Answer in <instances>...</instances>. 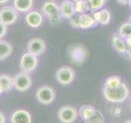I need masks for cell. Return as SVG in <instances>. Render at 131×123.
I'll use <instances>...</instances> for the list:
<instances>
[{
  "label": "cell",
  "instance_id": "obj_18",
  "mask_svg": "<svg viewBox=\"0 0 131 123\" xmlns=\"http://www.w3.org/2000/svg\"><path fill=\"white\" fill-rule=\"evenodd\" d=\"M12 51L13 48L9 42L0 39V61L7 59L12 54Z\"/></svg>",
  "mask_w": 131,
  "mask_h": 123
},
{
  "label": "cell",
  "instance_id": "obj_3",
  "mask_svg": "<svg viewBox=\"0 0 131 123\" xmlns=\"http://www.w3.org/2000/svg\"><path fill=\"white\" fill-rule=\"evenodd\" d=\"M42 11L45 16L48 17L49 22L57 25L61 22V16L59 12V5L53 0H48L43 5Z\"/></svg>",
  "mask_w": 131,
  "mask_h": 123
},
{
  "label": "cell",
  "instance_id": "obj_36",
  "mask_svg": "<svg viewBox=\"0 0 131 123\" xmlns=\"http://www.w3.org/2000/svg\"><path fill=\"white\" fill-rule=\"evenodd\" d=\"M130 110H131V102H130Z\"/></svg>",
  "mask_w": 131,
  "mask_h": 123
},
{
  "label": "cell",
  "instance_id": "obj_19",
  "mask_svg": "<svg viewBox=\"0 0 131 123\" xmlns=\"http://www.w3.org/2000/svg\"><path fill=\"white\" fill-rule=\"evenodd\" d=\"M96 110L97 109L91 104H84L80 108L78 114H79L80 117L85 121L93 116L94 112H96Z\"/></svg>",
  "mask_w": 131,
  "mask_h": 123
},
{
  "label": "cell",
  "instance_id": "obj_9",
  "mask_svg": "<svg viewBox=\"0 0 131 123\" xmlns=\"http://www.w3.org/2000/svg\"><path fill=\"white\" fill-rule=\"evenodd\" d=\"M37 65H38L37 57L30 53H24L20 61V68L21 71L28 74L35 71Z\"/></svg>",
  "mask_w": 131,
  "mask_h": 123
},
{
  "label": "cell",
  "instance_id": "obj_17",
  "mask_svg": "<svg viewBox=\"0 0 131 123\" xmlns=\"http://www.w3.org/2000/svg\"><path fill=\"white\" fill-rule=\"evenodd\" d=\"M33 5L34 0H13V6L17 12H27L31 9Z\"/></svg>",
  "mask_w": 131,
  "mask_h": 123
},
{
  "label": "cell",
  "instance_id": "obj_28",
  "mask_svg": "<svg viewBox=\"0 0 131 123\" xmlns=\"http://www.w3.org/2000/svg\"><path fill=\"white\" fill-rule=\"evenodd\" d=\"M0 123H6L5 116L2 112H0Z\"/></svg>",
  "mask_w": 131,
  "mask_h": 123
},
{
  "label": "cell",
  "instance_id": "obj_26",
  "mask_svg": "<svg viewBox=\"0 0 131 123\" xmlns=\"http://www.w3.org/2000/svg\"><path fill=\"white\" fill-rule=\"evenodd\" d=\"M7 32V26L6 25L3 24L2 22H0V39H3L6 35Z\"/></svg>",
  "mask_w": 131,
  "mask_h": 123
},
{
  "label": "cell",
  "instance_id": "obj_33",
  "mask_svg": "<svg viewBox=\"0 0 131 123\" xmlns=\"http://www.w3.org/2000/svg\"><path fill=\"white\" fill-rule=\"evenodd\" d=\"M129 7H130V9H131V0H129Z\"/></svg>",
  "mask_w": 131,
  "mask_h": 123
},
{
  "label": "cell",
  "instance_id": "obj_32",
  "mask_svg": "<svg viewBox=\"0 0 131 123\" xmlns=\"http://www.w3.org/2000/svg\"><path fill=\"white\" fill-rule=\"evenodd\" d=\"M125 123H131V119H129V120H127L126 121H125Z\"/></svg>",
  "mask_w": 131,
  "mask_h": 123
},
{
  "label": "cell",
  "instance_id": "obj_29",
  "mask_svg": "<svg viewBox=\"0 0 131 123\" xmlns=\"http://www.w3.org/2000/svg\"><path fill=\"white\" fill-rule=\"evenodd\" d=\"M116 2L118 3L121 4V5H125V4H128L129 0H116Z\"/></svg>",
  "mask_w": 131,
  "mask_h": 123
},
{
  "label": "cell",
  "instance_id": "obj_5",
  "mask_svg": "<svg viewBox=\"0 0 131 123\" xmlns=\"http://www.w3.org/2000/svg\"><path fill=\"white\" fill-rule=\"evenodd\" d=\"M55 77L57 81L62 85L71 84L75 78V72L74 69L68 66H62L57 70Z\"/></svg>",
  "mask_w": 131,
  "mask_h": 123
},
{
  "label": "cell",
  "instance_id": "obj_21",
  "mask_svg": "<svg viewBox=\"0 0 131 123\" xmlns=\"http://www.w3.org/2000/svg\"><path fill=\"white\" fill-rule=\"evenodd\" d=\"M75 7L76 13L78 14L87 13L89 11H90V7L87 0H79V1L75 2Z\"/></svg>",
  "mask_w": 131,
  "mask_h": 123
},
{
  "label": "cell",
  "instance_id": "obj_6",
  "mask_svg": "<svg viewBox=\"0 0 131 123\" xmlns=\"http://www.w3.org/2000/svg\"><path fill=\"white\" fill-rule=\"evenodd\" d=\"M56 92L54 89L48 85H43L36 91V98L40 104L48 105L55 100Z\"/></svg>",
  "mask_w": 131,
  "mask_h": 123
},
{
  "label": "cell",
  "instance_id": "obj_24",
  "mask_svg": "<svg viewBox=\"0 0 131 123\" xmlns=\"http://www.w3.org/2000/svg\"><path fill=\"white\" fill-rule=\"evenodd\" d=\"M91 11H98L104 7L106 0H87Z\"/></svg>",
  "mask_w": 131,
  "mask_h": 123
},
{
  "label": "cell",
  "instance_id": "obj_37",
  "mask_svg": "<svg viewBox=\"0 0 131 123\" xmlns=\"http://www.w3.org/2000/svg\"><path fill=\"white\" fill-rule=\"evenodd\" d=\"M0 94H2V93H1V90H0Z\"/></svg>",
  "mask_w": 131,
  "mask_h": 123
},
{
  "label": "cell",
  "instance_id": "obj_15",
  "mask_svg": "<svg viewBox=\"0 0 131 123\" xmlns=\"http://www.w3.org/2000/svg\"><path fill=\"white\" fill-rule=\"evenodd\" d=\"M112 45L120 53H126L127 46L125 44V39H123L118 34H115L112 37Z\"/></svg>",
  "mask_w": 131,
  "mask_h": 123
},
{
  "label": "cell",
  "instance_id": "obj_12",
  "mask_svg": "<svg viewBox=\"0 0 131 123\" xmlns=\"http://www.w3.org/2000/svg\"><path fill=\"white\" fill-rule=\"evenodd\" d=\"M59 12L61 17L70 20L76 14L75 3L71 0H63L59 4Z\"/></svg>",
  "mask_w": 131,
  "mask_h": 123
},
{
  "label": "cell",
  "instance_id": "obj_16",
  "mask_svg": "<svg viewBox=\"0 0 131 123\" xmlns=\"http://www.w3.org/2000/svg\"><path fill=\"white\" fill-rule=\"evenodd\" d=\"M13 86V78L7 75L0 76V90L2 94L10 92Z\"/></svg>",
  "mask_w": 131,
  "mask_h": 123
},
{
  "label": "cell",
  "instance_id": "obj_34",
  "mask_svg": "<svg viewBox=\"0 0 131 123\" xmlns=\"http://www.w3.org/2000/svg\"><path fill=\"white\" fill-rule=\"evenodd\" d=\"M71 1H72V2H74V3H75V2H77V1H79V0H71Z\"/></svg>",
  "mask_w": 131,
  "mask_h": 123
},
{
  "label": "cell",
  "instance_id": "obj_11",
  "mask_svg": "<svg viewBox=\"0 0 131 123\" xmlns=\"http://www.w3.org/2000/svg\"><path fill=\"white\" fill-rule=\"evenodd\" d=\"M46 44L40 38H33L29 40L27 44L28 53L36 57L42 55L46 51Z\"/></svg>",
  "mask_w": 131,
  "mask_h": 123
},
{
  "label": "cell",
  "instance_id": "obj_30",
  "mask_svg": "<svg viewBox=\"0 0 131 123\" xmlns=\"http://www.w3.org/2000/svg\"><path fill=\"white\" fill-rule=\"evenodd\" d=\"M127 55H128L130 58H131V48H127V51H126Z\"/></svg>",
  "mask_w": 131,
  "mask_h": 123
},
{
  "label": "cell",
  "instance_id": "obj_8",
  "mask_svg": "<svg viewBox=\"0 0 131 123\" xmlns=\"http://www.w3.org/2000/svg\"><path fill=\"white\" fill-rule=\"evenodd\" d=\"M18 19V12L15 7L10 6L3 7L0 9V22L7 26L13 25Z\"/></svg>",
  "mask_w": 131,
  "mask_h": 123
},
{
  "label": "cell",
  "instance_id": "obj_10",
  "mask_svg": "<svg viewBox=\"0 0 131 123\" xmlns=\"http://www.w3.org/2000/svg\"><path fill=\"white\" fill-rule=\"evenodd\" d=\"M78 117V111L71 106H63L58 111V118L61 123H73Z\"/></svg>",
  "mask_w": 131,
  "mask_h": 123
},
{
  "label": "cell",
  "instance_id": "obj_1",
  "mask_svg": "<svg viewBox=\"0 0 131 123\" xmlns=\"http://www.w3.org/2000/svg\"><path fill=\"white\" fill-rule=\"evenodd\" d=\"M103 97L106 101L113 104H121L126 101L129 95V89L124 82L114 89H102Z\"/></svg>",
  "mask_w": 131,
  "mask_h": 123
},
{
  "label": "cell",
  "instance_id": "obj_2",
  "mask_svg": "<svg viewBox=\"0 0 131 123\" xmlns=\"http://www.w3.org/2000/svg\"><path fill=\"white\" fill-rule=\"evenodd\" d=\"M67 56L72 64L75 66H81L88 58L89 50L84 44H75L68 48Z\"/></svg>",
  "mask_w": 131,
  "mask_h": 123
},
{
  "label": "cell",
  "instance_id": "obj_4",
  "mask_svg": "<svg viewBox=\"0 0 131 123\" xmlns=\"http://www.w3.org/2000/svg\"><path fill=\"white\" fill-rule=\"evenodd\" d=\"M71 26L75 29H89L94 27L97 25L92 15L88 13H83L75 15L70 19Z\"/></svg>",
  "mask_w": 131,
  "mask_h": 123
},
{
  "label": "cell",
  "instance_id": "obj_25",
  "mask_svg": "<svg viewBox=\"0 0 131 123\" xmlns=\"http://www.w3.org/2000/svg\"><path fill=\"white\" fill-rule=\"evenodd\" d=\"M85 123H105V120L102 113L100 111L96 110L93 116L87 121H85Z\"/></svg>",
  "mask_w": 131,
  "mask_h": 123
},
{
  "label": "cell",
  "instance_id": "obj_35",
  "mask_svg": "<svg viewBox=\"0 0 131 123\" xmlns=\"http://www.w3.org/2000/svg\"><path fill=\"white\" fill-rule=\"evenodd\" d=\"M129 20H130V22H131V14H130V16H129Z\"/></svg>",
  "mask_w": 131,
  "mask_h": 123
},
{
  "label": "cell",
  "instance_id": "obj_31",
  "mask_svg": "<svg viewBox=\"0 0 131 123\" xmlns=\"http://www.w3.org/2000/svg\"><path fill=\"white\" fill-rule=\"evenodd\" d=\"M9 0H0V4H3V3H7Z\"/></svg>",
  "mask_w": 131,
  "mask_h": 123
},
{
  "label": "cell",
  "instance_id": "obj_7",
  "mask_svg": "<svg viewBox=\"0 0 131 123\" xmlns=\"http://www.w3.org/2000/svg\"><path fill=\"white\" fill-rule=\"evenodd\" d=\"M14 87L20 92H25L30 88L32 85V79L30 76L26 72H19L13 77Z\"/></svg>",
  "mask_w": 131,
  "mask_h": 123
},
{
  "label": "cell",
  "instance_id": "obj_20",
  "mask_svg": "<svg viewBox=\"0 0 131 123\" xmlns=\"http://www.w3.org/2000/svg\"><path fill=\"white\" fill-rule=\"evenodd\" d=\"M122 83L121 79L118 76H111L105 80L103 89H114L118 87Z\"/></svg>",
  "mask_w": 131,
  "mask_h": 123
},
{
  "label": "cell",
  "instance_id": "obj_27",
  "mask_svg": "<svg viewBox=\"0 0 131 123\" xmlns=\"http://www.w3.org/2000/svg\"><path fill=\"white\" fill-rule=\"evenodd\" d=\"M125 41L127 48H131V37H129V38L125 39Z\"/></svg>",
  "mask_w": 131,
  "mask_h": 123
},
{
  "label": "cell",
  "instance_id": "obj_22",
  "mask_svg": "<svg viewBox=\"0 0 131 123\" xmlns=\"http://www.w3.org/2000/svg\"><path fill=\"white\" fill-rule=\"evenodd\" d=\"M118 35L125 39L131 37V22H125L121 24L119 27Z\"/></svg>",
  "mask_w": 131,
  "mask_h": 123
},
{
  "label": "cell",
  "instance_id": "obj_13",
  "mask_svg": "<svg viewBox=\"0 0 131 123\" xmlns=\"http://www.w3.org/2000/svg\"><path fill=\"white\" fill-rule=\"evenodd\" d=\"M32 118L30 113L26 110L18 109L12 114V123H31Z\"/></svg>",
  "mask_w": 131,
  "mask_h": 123
},
{
  "label": "cell",
  "instance_id": "obj_14",
  "mask_svg": "<svg viewBox=\"0 0 131 123\" xmlns=\"http://www.w3.org/2000/svg\"><path fill=\"white\" fill-rule=\"evenodd\" d=\"M43 16L37 11L29 12L26 16V22L29 26L32 28H38L43 23Z\"/></svg>",
  "mask_w": 131,
  "mask_h": 123
},
{
  "label": "cell",
  "instance_id": "obj_23",
  "mask_svg": "<svg viewBox=\"0 0 131 123\" xmlns=\"http://www.w3.org/2000/svg\"><path fill=\"white\" fill-rule=\"evenodd\" d=\"M112 20V14L108 9L106 8H102L100 10V20H99V23L102 26H106V25H108Z\"/></svg>",
  "mask_w": 131,
  "mask_h": 123
}]
</instances>
